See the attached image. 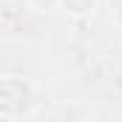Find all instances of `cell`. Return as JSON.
I'll use <instances>...</instances> for the list:
<instances>
[{
	"instance_id": "1",
	"label": "cell",
	"mask_w": 122,
	"mask_h": 122,
	"mask_svg": "<svg viewBox=\"0 0 122 122\" xmlns=\"http://www.w3.org/2000/svg\"><path fill=\"white\" fill-rule=\"evenodd\" d=\"M40 105V91L37 85L23 80V77H14V74H6L3 82H0V111L3 117L9 119L11 111H14V119L17 117H26L31 111H37Z\"/></svg>"
},
{
	"instance_id": "2",
	"label": "cell",
	"mask_w": 122,
	"mask_h": 122,
	"mask_svg": "<svg viewBox=\"0 0 122 122\" xmlns=\"http://www.w3.org/2000/svg\"><path fill=\"white\" fill-rule=\"evenodd\" d=\"M60 6L68 11V14H77V17H82V14L94 11L97 0H60Z\"/></svg>"
},
{
	"instance_id": "3",
	"label": "cell",
	"mask_w": 122,
	"mask_h": 122,
	"mask_svg": "<svg viewBox=\"0 0 122 122\" xmlns=\"http://www.w3.org/2000/svg\"><path fill=\"white\" fill-rule=\"evenodd\" d=\"M31 6L37 9V11H48V9H54V6H60V0H29Z\"/></svg>"
}]
</instances>
